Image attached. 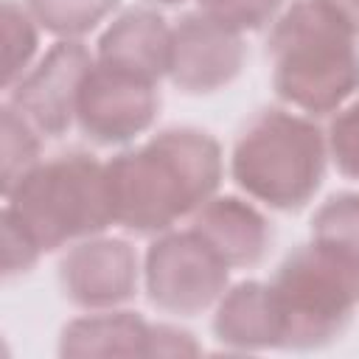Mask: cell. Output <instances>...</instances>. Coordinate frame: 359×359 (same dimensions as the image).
Here are the masks:
<instances>
[{
    "label": "cell",
    "mask_w": 359,
    "mask_h": 359,
    "mask_svg": "<svg viewBox=\"0 0 359 359\" xmlns=\"http://www.w3.org/2000/svg\"><path fill=\"white\" fill-rule=\"evenodd\" d=\"M224 160L219 140L196 126H168L104 163L112 224L135 236H160L191 219L219 194Z\"/></svg>",
    "instance_id": "obj_1"
},
{
    "label": "cell",
    "mask_w": 359,
    "mask_h": 359,
    "mask_svg": "<svg viewBox=\"0 0 359 359\" xmlns=\"http://www.w3.org/2000/svg\"><path fill=\"white\" fill-rule=\"evenodd\" d=\"M356 39L323 0H292L266 36L275 95L309 118L334 115L359 93Z\"/></svg>",
    "instance_id": "obj_2"
},
{
    "label": "cell",
    "mask_w": 359,
    "mask_h": 359,
    "mask_svg": "<svg viewBox=\"0 0 359 359\" xmlns=\"http://www.w3.org/2000/svg\"><path fill=\"white\" fill-rule=\"evenodd\" d=\"M328 140L314 118L283 107L255 112L230 151L233 182L255 202L280 210H303L323 188Z\"/></svg>",
    "instance_id": "obj_3"
},
{
    "label": "cell",
    "mask_w": 359,
    "mask_h": 359,
    "mask_svg": "<svg viewBox=\"0 0 359 359\" xmlns=\"http://www.w3.org/2000/svg\"><path fill=\"white\" fill-rule=\"evenodd\" d=\"M280 351H317L337 342L359 309V258L306 241L286 252L269 278Z\"/></svg>",
    "instance_id": "obj_4"
},
{
    "label": "cell",
    "mask_w": 359,
    "mask_h": 359,
    "mask_svg": "<svg viewBox=\"0 0 359 359\" xmlns=\"http://www.w3.org/2000/svg\"><path fill=\"white\" fill-rule=\"evenodd\" d=\"M3 199V208L31 230L45 252L112 227L104 163L84 149H65L39 160Z\"/></svg>",
    "instance_id": "obj_5"
},
{
    "label": "cell",
    "mask_w": 359,
    "mask_h": 359,
    "mask_svg": "<svg viewBox=\"0 0 359 359\" xmlns=\"http://www.w3.org/2000/svg\"><path fill=\"white\" fill-rule=\"evenodd\" d=\"M230 286L224 258L191 227L160 233L143 255V289L154 309L196 317L219 303Z\"/></svg>",
    "instance_id": "obj_6"
},
{
    "label": "cell",
    "mask_w": 359,
    "mask_h": 359,
    "mask_svg": "<svg viewBox=\"0 0 359 359\" xmlns=\"http://www.w3.org/2000/svg\"><path fill=\"white\" fill-rule=\"evenodd\" d=\"M157 112V81L93 62L79 93L76 126L95 146H123L149 132Z\"/></svg>",
    "instance_id": "obj_7"
},
{
    "label": "cell",
    "mask_w": 359,
    "mask_h": 359,
    "mask_svg": "<svg viewBox=\"0 0 359 359\" xmlns=\"http://www.w3.org/2000/svg\"><path fill=\"white\" fill-rule=\"evenodd\" d=\"M95 53L81 39H56L31 70L6 90V101L45 137H62L76 123L81 84Z\"/></svg>",
    "instance_id": "obj_8"
},
{
    "label": "cell",
    "mask_w": 359,
    "mask_h": 359,
    "mask_svg": "<svg viewBox=\"0 0 359 359\" xmlns=\"http://www.w3.org/2000/svg\"><path fill=\"white\" fill-rule=\"evenodd\" d=\"M62 294L84 309H118L137 294V283L143 278L135 247L118 236H90L73 241L56 266Z\"/></svg>",
    "instance_id": "obj_9"
},
{
    "label": "cell",
    "mask_w": 359,
    "mask_h": 359,
    "mask_svg": "<svg viewBox=\"0 0 359 359\" xmlns=\"http://www.w3.org/2000/svg\"><path fill=\"white\" fill-rule=\"evenodd\" d=\"M247 45L238 31L205 11H188L171 25L168 79L185 95H210L233 84L244 67Z\"/></svg>",
    "instance_id": "obj_10"
},
{
    "label": "cell",
    "mask_w": 359,
    "mask_h": 359,
    "mask_svg": "<svg viewBox=\"0 0 359 359\" xmlns=\"http://www.w3.org/2000/svg\"><path fill=\"white\" fill-rule=\"evenodd\" d=\"M95 62L160 84L171 67V25L154 8H129L101 31Z\"/></svg>",
    "instance_id": "obj_11"
},
{
    "label": "cell",
    "mask_w": 359,
    "mask_h": 359,
    "mask_svg": "<svg viewBox=\"0 0 359 359\" xmlns=\"http://www.w3.org/2000/svg\"><path fill=\"white\" fill-rule=\"evenodd\" d=\"M188 227L199 233L230 269H250L258 266L272 244V224L269 219L238 196H210L194 216Z\"/></svg>",
    "instance_id": "obj_12"
},
{
    "label": "cell",
    "mask_w": 359,
    "mask_h": 359,
    "mask_svg": "<svg viewBox=\"0 0 359 359\" xmlns=\"http://www.w3.org/2000/svg\"><path fill=\"white\" fill-rule=\"evenodd\" d=\"M213 337L238 353L280 351V325L269 280H238L213 306Z\"/></svg>",
    "instance_id": "obj_13"
},
{
    "label": "cell",
    "mask_w": 359,
    "mask_h": 359,
    "mask_svg": "<svg viewBox=\"0 0 359 359\" xmlns=\"http://www.w3.org/2000/svg\"><path fill=\"white\" fill-rule=\"evenodd\" d=\"M149 331L151 323L137 311H90L62 328L59 356H149Z\"/></svg>",
    "instance_id": "obj_14"
},
{
    "label": "cell",
    "mask_w": 359,
    "mask_h": 359,
    "mask_svg": "<svg viewBox=\"0 0 359 359\" xmlns=\"http://www.w3.org/2000/svg\"><path fill=\"white\" fill-rule=\"evenodd\" d=\"M42 160V135L8 101L0 104V194L6 196Z\"/></svg>",
    "instance_id": "obj_15"
},
{
    "label": "cell",
    "mask_w": 359,
    "mask_h": 359,
    "mask_svg": "<svg viewBox=\"0 0 359 359\" xmlns=\"http://www.w3.org/2000/svg\"><path fill=\"white\" fill-rule=\"evenodd\" d=\"M121 0H25L42 31L56 39H81L95 31Z\"/></svg>",
    "instance_id": "obj_16"
},
{
    "label": "cell",
    "mask_w": 359,
    "mask_h": 359,
    "mask_svg": "<svg viewBox=\"0 0 359 359\" xmlns=\"http://www.w3.org/2000/svg\"><path fill=\"white\" fill-rule=\"evenodd\" d=\"M0 31H3V90H11L34 65L39 50V22L28 6L17 0L0 3Z\"/></svg>",
    "instance_id": "obj_17"
},
{
    "label": "cell",
    "mask_w": 359,
    "mask_h": 359,
    "mask_svg": "<svg viewBox=\"0 0 359 359\" xmlns=\"http://www.w3.org/2000/svg\"><path fill=\"white\" fill-rule=\"evenodd\" d=\"M311 238L359 258V191L331 194L311 216Z\"/></svg>",
    "instance_id": "obj_18"
},
{
    "label": "cell",
    "mask_w": 359,
    "mask_h": 359,
    "mask_svg": "<svg viewBox=\"0 0 359 359\" xmlns=\"http://www.w3.org/2000/svg\"><path fill=\"white\" fill-rule=\"evenodd\" d=\"M0 275L3 280H14L25 272H31L36 266V261L45 255V250L39 247V241L31 236V230L8 210H0Z\"/></svg>",
    "instance_id": "obj_19"
},
{
    "label": "cell",
    "mask_w": 359,
    "mask_h": 359,
    "mask_svg": "<svg viewBox=\"0 0 359 359\" xmlns=\"http://www.w3.org/2000/svg\"><path fill=\"white\" fill-rule=\"evenodd\" d=\"M328 160L348 180H359V95L339 107L325 129Z\"/></svg>",
    "instance_id": "obj_20"
},
{
    "label": "cell",
    "mask_w": 359,
    "mask_h": 359,
    "mask_svg": "<svg viewBox=\"0 0 359 359\" xmlns=\"http://www.w3.org/2000/svg\"><path fill=\"white\" fill-rule=\"evenodd\" d=\"M196 6L216 22L247 34L272 25L275 17L286 8V0H196Z\"/></svg>",
    "instance_id": "obj_21"
},
{
    "label": "cell",
    "mask_w": 359,
    "mask_h": 359,
    "mask_svg": "<svg viewBox=\"0 0 359 359\" xmlns=\"http://www.w3.org/2000/svg\"><path fill=\"white\" fill-rule=\"evenodd\" d=\"M199 345L191 331L171 323H151L149 331V356H196Z\"/></svg>",
    "instance_id": "obj_22"
},
{
    "label": "cell",
    "mask_w": 359,
    "mask_h": 359,
    "mask_svg": "<svg viewBox=\"0 0 359 359\" xmlns=\"http://www.w3.org/2000/svg\"><path fill=\"white\" fill-rule=\"evenodd\" d=\"M325 6H331L345 22H348V28L359 36V0H323Z\"/></svg>",
    "instance_id": "obj_23"
},
{
    "label": "cell",
    "mask_w": 359,
    "mask_h": 359,
    "mask_svg": "<svg viewBox=\"0 0 359 359\" xmlns=\"http://www.w3.org/2000/svg\"><path fill=\"white\" fill-rule=\"evenodd\" d=\"M146 3H151V6H165V8H171V6H182L185 0H146Z\"/></svg>",
    "instance_id": "obj_24"
}]
</instances>
